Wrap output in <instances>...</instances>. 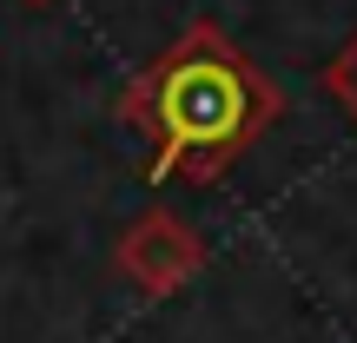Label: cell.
<instances>
[{
  "label": "cell",
  "instance_id": "6da1fadb",
  "mask_svg": "<svg viewBox=\"0 0 357 343\" xmlns=\"http://www.w3.org/2000/svg\"><path fill=\"white\" fill-rule=\"evenodd\" d=\"M153 126H159V172L185 166V159H225L231 145H245L271 119V86L238 60L231 47H218L212 33H192L153 73Z\"/></svg>",
  "mask_w": 357,
  "mask_h": 343
}]
</instances>
